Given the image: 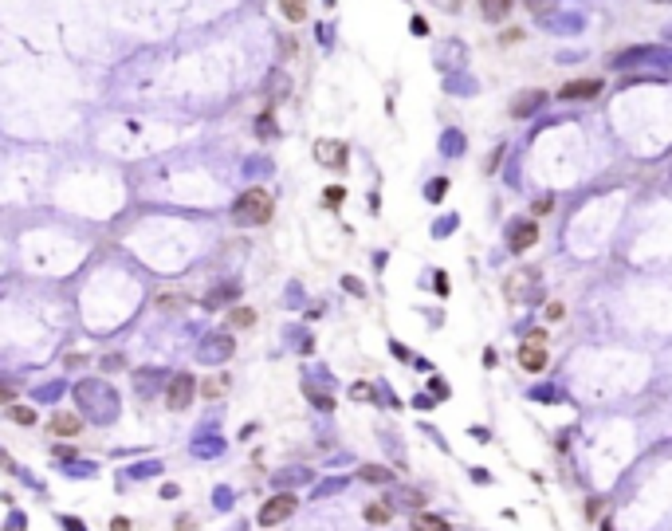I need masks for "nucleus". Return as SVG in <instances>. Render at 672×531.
<instances>
[{"label": "nucleus", "instance_id": "f257e3e1", "mask_svg": "<svg viewBox=\"0 0 672 531\" xmlns=\"http://www.w3.org/2000/svg\"><path fill=\"white\" fill-rule=\"evenodd\" d=\"M271 213H276V201H271V193H267L264 185H252V189H244V193L236 197V205H232V221L260 229V224L271 221Z\"/></svg>", "mask_w": 672, "mask_h": 531}, {"label": "nucleus", "instance_id": "f03ea898", "mask_svg": "<svg viewBox=\"0 0 672 531\" xmlns=\"http://www.w3.org/2000/svg\"><path fill=\"white\" fill-rule=\"evenodd\" d=\"M610 67L625 71V67H652L672 75V48H661V43H645V48H625L610 60Z\"/></svg>", "mask_w": 672, "mask_h": 531}, {"label": "nucleus", "instance_id": "7ed1b4c3", "mask_svg": "<svg viewBox=\"0 0 672 531\" xmlns=\"http://www.w3.org/2000/svg\"><path fill=\"white\" fill-rule=\"evenodd\" d=\"M295 508H299V500L291 496V492H276L271 500H264V508H260L256 520H260V527H279V523H283Z\"/></svg>", "mask_w": 672, "mask_h": 531}, {"label": "nucleus", "instance_id": "20e7f679", "mask_svg": "<svg viewBox=\"0 0 672 531\" xmlns=\"http://www.w3.org/2000/svg\"><path fill=\"white\" fill-rule=\"evenodd\" d=\"M546 335L543 331H535L527 342H519V366H523L527 374H543L546 370Z\"/></svg>", "mask_w": 672, "mask_h": 531}, {"label": "nucleus", "instance_id": "39448f33", "mask_svg": "<svg viewBox=\"0 0 672 531\" xmlns=\"http://www.w3.org/2000/svg\"><path fill=\"white\" fill-rule=\"evenodd\" d=\"M193 394H197V382H193V374H173L166 386V405L173 413L189 410V401H193Z\"/></svg>", "mask_w": 672, "mask_h": 531}, {"label": "nucleus", "instance_id": "423d86ee", "mask_svg": "<svg viewBox=\"0 0 672 531\" xmlns=\"http://www.w3.org/2000/svg\"><path fill=\"white\" fill-rule=\"evenodd\" d=\"M315 158L323 161L326 170H347V142L318 138V142H315Z\"/></svg>", "mask_w": 672, "mask_h": 531}, {"label": "nucleus", "instance_id": "0eeeda50", "mask_svg": "<svg viewBox=\"0 0 672 531\" xmlns=\"http://www.w3.org/2000/svg\"><path fill=\"white\" fill-rule=\"evenodd\" d=\"M535 241H539V224L535 221H515L511 229H507V248L511 252H527Z\"/></svg>", "mask_w": 672, "mask_h": 531}, {"label": "nucleus", "instance_id": "6e6552de", "mask_svg": "<svg viewBox=\"0 0 672 531\" xmlns=\"http://www.w3.org/2000/svg\"><path fill=\"white\" fill-rule=\"evenodd\" d=\"M586 28V16L582 12H551L546 16V32H554V36H574V32Z\"/></svg>", "mask_w": 672, "mask_h": 531}, {"label": "nucleus", "instance_id": "1a4fd4ad", "mask_svg": "<svg viewBox=\"0 0 672 531\" xmlns=\"http://www.w3.org/2000/svg\"><path fill=\"white\" fill-rule=\"evenodd\" d=\"M602 95V79H574V83H566L563 90H558V99H566V102H590V99H598Z\"/></svg>", "mask_w": 672, "mask_h": 531}, {"label": "nucleus", "instance_id": "9d476101", "mask_svg": "<svg viewBox=\"0 0 672 531\" xmlns=\"http://www.w3.org/2000/svg\"><path fill=\"white\" fill-rule=\"evenodd\" d=\"M79 429H83V421L75 417V413H55L51 417V437H79Z\"/></svg>", "mask_w": 672, "mask_h": 531}, {"label": "nucleus", "instance_id": "9b49d317", "mask_svg": "<svg viewBox=\"0 0 672 531\" xmlns=\"http://www.w3.org/2000/svg\"><path fill=\"white\" fill-rule=\"evenodd\" d=\"M543 102H546L543 90H527V95H519V99L511 102V114H515V119H527V114H535Z\"/></svg>", "mask_w": 672, "mask_h": 531}, {"label": "nucleus", "instance_id": "f8f14e48", "mask_svg": "<svg viewBox=\"0 0 672 531\" xmlns=\"http://www.w3.org/2000/svg\"><path fill=\"white\" fill-rule=\"evenodd\" d=\"M413 531H452V523L433 516V511H417L413 516Z\"/></svg>", "mask_w": 672, "mask_h": 531}, {"label": "nucleus", "instance_id": "ddd939ff", "mask_svg": "<svg viewBox=\"0 0 672 531\" xmlns=\"http://www.w3.org/2000/svg\"><path fill=\"white\" fill-rule=\"evenodd\" d=\"M511 4H515V0H480V12H484L492 24H499V20H507Z\"/></svg>", "mask_w": 672, "mask_h": 531}, {"label": "nucleus", "instance_id": "4468645a", "mask_svg": "<svg viewBox=\"0 0 672 531\" xmlns=\"http://www.w3.org/2000/svg\"><path fill=\"white\" fill-rule=\"evenodd\" d=\"M389 520H394V508H389V504H382V500L366 504V523H374V527H386Z\"/></svg>", "mask_w": 672, "mask_h": 531}, {"label": "nucleus", "instance_id": "2eb2a0df", "mask_svg": "<svg viewBox=\"0 0 672 531\" xmlns=\"http://www.w3.org/2000/svg\"><path fill=\"white\" fill-rule=\"evenodd\" d=\"M362 480H370V484H389V480H394V472L382 469V464H362Z\"/></svg>", "mask_w": 672, "mask_h": 531}, {"label": "nucleus", "instance_id": "dca6fc26", "mask_svg": "<svg viewBox=\"0 0 672 531\" xmlns=\"http://www.w3.org/2000/svg\"><path fill=\"white\" fill-rule=\"evenodd\" d=\"M4 410H8V417L16 421V425H36V410H32V405H16V401H12Z\"/></svg>", "mask_w": 672, "mask_h": 531}, {"label": "nucleus", "instance_id": "f3484780", "mask_svg": "<svg viewBox=\"0 0 672 531\" xmlns=\"http://www.w3.org/2000/svg\"><path fill=\"white\" fill-rule=\"evenodd\" d=\"M213 342H217V347H208L205 358H228V354H232V339H228V335H213Z\"/></svg>", "mask_w": 672, "mask_h": 531}, {"label": "nucleus", "instance_id": "a211bd4d", "mask_svg": "<svg viewBox=\"0 0 672 531\" xmlns=\"http://www.w3.org/2000/svg\"><path fill=\"white\" fill-rule=\"evenodd\" d=\"M279 8H283L287 20H295V24L307 16V4H303V0H279Z\"/></svg>", "mask_w": 672, "mask_h": 531}, {"label": "nucleus", "instance_id": "6ab92c4d", "mask_svg": "<svg viewBox=\"0 0 672 531\" xmlns=\"http://www.w3.org/2000/svg\"><path fill=\"white\" fill-rule=\"evenodd\" d=\"M228 319H232V327H252V323H256V311H248V307H232V315H228Z\"/></svg>", "mask_w": 672, "mask_h": 531}, {"label": "nucleus", "instance_id": "aec40b11", "mask_svg": "<svg viewBox=\"0 0 672 531\" xmlns=\"http://www.w3.org/2000/svg\"><path fill=\"white\" fill-rule=\"evenodd\" d=\"M224 390H228V378H224V374H217V378L205 382V398H220Z\"/></svg>", "mask_w": 672, "mask_h": 531}, {"label": "nucleus", "instance_id": "412c9836", "mask_svg": "<svg viewBox=\"0 0 672 531\" xmlns=\"http://www.w3.org/2000/svg\"><path fill=\"white\" fill-rule=\"evenodd\" d=\"M523 4L535 12V16H546V12H554V0H523Z\"/></svg>", "mask_w": 672, "mask_h": 531}, {"label": "nucleus", "instance_id": "4be33fe9", "mask_svg": "<svg viewBox=\"0 0 672 531\" xmlns=\"http://www.w3.org/2000/svg\"><path fill=\"white\" fill-rule=\"evenodd\" d=\"M546 213H554V197H551V193H543V197L535 201V217H546Z\"/></svg>", "mask_w": 672, "mask_h": 531}, {"label": "nucleus", "instance_id": "5701e85b", "mask_svg": "<svg viewBox=\"0 0 672 531\" xmlns=\"http://www.w3.org/2000/svg\"><path fill=\"white\" fill-rule=\"evenodd\" d=\"M445 189H448V181H445V177H436L433 185H429V197H433V201H441V197H445Z\"/></svg>", "mask_w": 672, "mask_h": 531}, {"label": "nucleus", "instance_id": "b1692460", "mask_svg": "<svg viewBox=\"0 0 672 531\" xmlns=\"http://www.w3.org/2000/svg\"><path fill=\"white\" fill-rule=\"evenodd\" d=\"M158 307H185V295H158Z\"/></svg>", "mask_w": 672, "mask_h": 531}, {"label": "nucleus", "instance_id": "393cba45", "mask_svg": "<svg viewBox=\"0 0 672 531\" xmlns=\"http://www.w3.org/2000/svg\"><path fill=\"white\" fill-rule=\"evenodd\" d=\"M311 401H315L318 410H335V401L326 398V394H315V390H311Z\"/></svg>", "mask_w": 672, "mask_h": 531}, {"label": "nucleus", "instance_id": "a878e982", "mask_svg": "<svg viewBox=\"0 0 672 531\" xmlns=\"http://www.w3.org/2000/svg\"><path fill=\"white\" fill-rule=\"evenodd\" d=\"M563 315H566V307H563V303H551V307H546V319H551V323H558Z\"/></svg>", "mask_w": 672, "mask_h": 531}, {"label": "nucleus", "instance_id": "bb28decb", "mask_svg": "<svg viewBox=\"0 0 672 531\" xmlns=\"http://www.w3.org/2000/svg\"><path fill=\"white\" fill-rule=\"evenodd\" d=\"M12 401H16V394H12L8 386H0V405H12Z\"/></svg>", "mask_w": 672, "mask_h": 531}, {"label": "nucleus", "instance_id": "cd10ccee", "mask_svg": "<svg viewBox=\"0 0 672 531\" xmlns=\"http://www.w3.org/2000/svg\"><path fill=\"white\" fill-rule=\"evenodd\" d=\"M354 398H374V390H370V386H362V382H358V386H354Z\"/></svg>", "mask_w": 672, "mask_h": 531}, {"label": "nucleus", "instance_id": "c85d7f7f", "mask_svg": "<svg viewBox=\"0 0 672 531\" xmlns=\"http://www.w3.org/2000/svg\"><path fill=\"white\" fill-rule=\"evenodd\" d=\"M342 201V189H326V205H338Z\"/></svg>", "mask_w": 672, "mask_h": 531}, {"label": "nucleus", "instance_id": "c756f323", "mask_svg": "<svg viewBox=\"0 0 672 531\" xmlns=\"http://www.w3.org/2000/svg\"><path fill=\"white\" fill-rule=\"evenodd\" d=\"M110 527H114V531H130V520H122V516H119V520L110 523Z\"/></svg>", "mask_w": 672, "mask_h": 531}, {"label": "nucleus", "instance_id": "7c9ffc66", "mask_svg": "<svg viewBox=\"0 0 672 531\" xmlns=\"http://www.w3.org/2000/svg\"><path fill=\"white\" fill-rule=\"evenodd\" d=\"M445 4H448V8H460V4H464V0H445Z\"/></svg>", "mask_w": 672, "mask_h": 531}, {"label": "nucleus", "instance_id": "2f4dec72", "mask_svg": "<svg viewBox=\"0 0 672 531\" xmlns=\"http://www.w3.org/2000/svg\"><path fill=\"white\" fill-rule=\"evenodd\" d=\"M664 36H668V40H672V24H668V28H664Z\"/></svg>", "mask_w": 672, "mask_h": 531}, {"label": "nucleus", "instance_id": "473e14b6", "mask_svg": "<svg viewBox=\"0 0 672 531\" xmlns=\"http://www.w3.org/2000/svg\"><path fill=\"white\" fill-rule=\"evenodd\" d=\"M602 531H613V523H602Z\"/></svg>", "mask_w": 672, "mask_h": 531}, {"label": "nucleus", "instance_id": "72a5a7b5", "mask_svg": "<svg viewBox=\"0 0 672 531\" xmlns=\"http://www.w3.org/2000/svg\"><path fill=\"white\" fill-rule=\"evenodd\" d=\"M652 4H672V0H652Z\"/></svg>", "mask_w": 672, "mask_h": 531}]
</instances>
